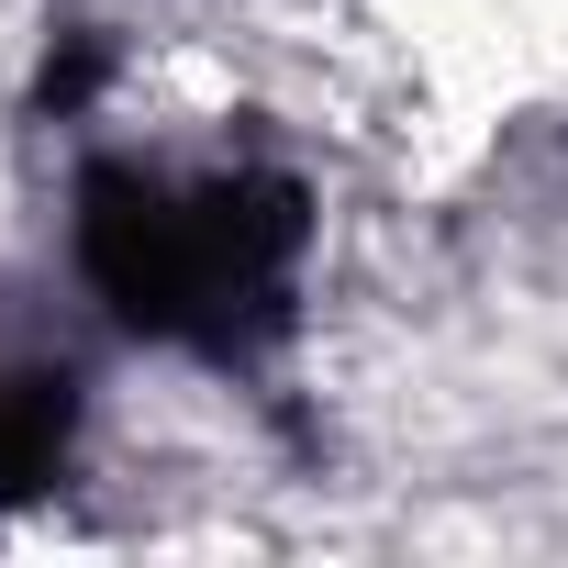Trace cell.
I'll return each mask as SVG.
<instances>
[{"mask_svg":"<svg viewBox=\"0 0 568 568\" xmlns=\"http://www.w3.org/2000/svg\"><path fill=\"white\" fill-rule=\"evenodd\" d=\"M79 278L101 291V313L145 346L179 357H256L291 324L302 256H313V201L291 168L267 156H168V145H112L79 168Z\"/></svg>","mask_w":568,"mask_h":568,"instance_id":"6da1fadb","label":"cell"}]
</instances>
